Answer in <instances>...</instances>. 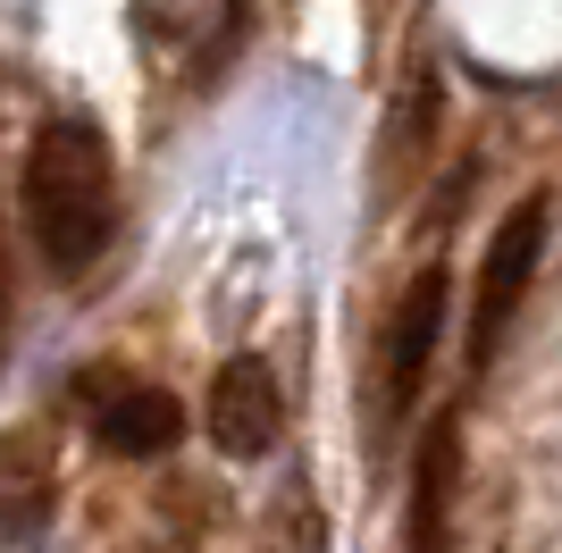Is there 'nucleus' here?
<instances>
[{"label":"nucleus","instance_id":"obj_1","mask_svg":"<svg viewBox=\"0 0 562 553\" xmlns=\"http://www.w3.org/2000/svg\"><path fill=\"white\" fill-rule=\"evenodd\" d=\"M25 227L50 276H85L117 227V168L85 117H50L25 143Z\"/></svg>","mask_w":562,"mask_h":553},{"label":"nucleus","instance_id":"obj_6","mask_svg":"<svg viewBox=\"0 0 562 553\" xmlns=\"http://www.w3.org/2000/svg\"><path fill=\"white\" fill-rule=\"evenodd\" d=\"M453 461H462V444H453V419H446V428L420 444V461H412V520H403V545H412V553H446Z\"/></svg>","mask_w":562,"mask_h":553},{"label":"nucleus","instance_id":"obj_5","mask_svg":"<svg viewBox=\"0 0 562 553\" xmlns=\"http://www.w3.org/2000/svg\"><path fill=\"white\" fill-rule=\"evenodd\" d=\"M202 428L227 461H260L285 428V403H278V369L260 352H235L227 369L211 377V403H202Z\"/></svg>","mask_w":562,"mask_h":553},{"label":"nucleus","instance_id":"obj_4","mask_svg":"<svg viewBox=\"0 0 562 553\" xmlns=\"http://www.w3.org/2000/svg\"><path fill=\"white\" fill-rule=\"evenodd\" d=\"M85 419H93V437L110 444V453L126 461H160L168 444H177V428H186V411H177V394L151 386V377H126V369H110V377H85Z\"/></svg>","mask_w":562,"mask_h":553},{"label":"nucleus","instance_id":"obj_2","mask_svg":"<svg viewBox=\"0 0 562 553\" xmlns=\"http://www.w3.org/2000/svg\"><path fill=\"white\" fill-rule=\"evenodd\" d=\"M538 252H546V202H520L487 244V269H479V302H470V369H487L504 352V327H513L529 276H538Z\"/></svg>","mask_w":562,"mask_h":553},{"label":"nucleus","instance_id":"obj_3","mask_svg":"<svg viewBox=\"0 0 562 553\" xmlns=\"http://www.w3.org/2000/svg\"><path fill=\"white\" fill-rule=\"evenodd\" d=\"M446 345V269H420L412 276V294H403L395 327H386V394H378V437H395L412 403L428 386V361Z\"/></svg>","mask_w":562,"mask_h":553}]
</instances>
